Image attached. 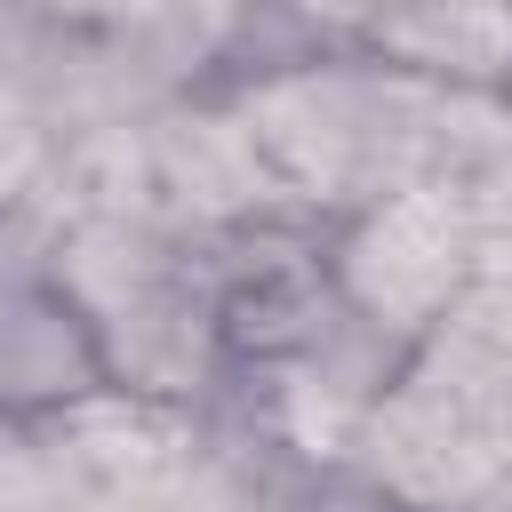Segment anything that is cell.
I'll use <instances>...</instances> for the list:
<instances>
[{"mask_svg":"<svg viewBox=\"0 0 512 512\" xmlns=\"http://www.w3.org/2000/svg\"><path fill=\"white\" fill-rule=\"evenodd\" d=\"M160 168H168V184H176L184 200H200V208H232V200L256 184V152H248V136H232V128H176V136L160 144Z\"/></svg>","mask_w":512,"mask_h":512,"instance_id":"obj_4","label":"cell"},{"mask_svg":"<svg viewBox=\"0 0 512 512\" xmlns=\"http://www.w3.org/2000/svg\"><path fill=\"white\" fill-rule=\"evenodd\" d=\"M400 48L432 64H496L512 48V24L488 0H424L416 16H400Z\"/></svg>","mask_w":512,"mask_h":512,"instance_id":"obj_3","label":"cell"},{"mask_svg":"<svg viewBox=\"0 0 512 512\" xmlns=\"http://www.w3.org/2000/svg\"><path fill=\"white\" fill-rule=\"evenodd\" d=\"M368 144H376V128H360L344 112V96H328V88H280V96H264L256 128H248V152L288 184H336L360 168Z\"/></svg>","mask_w":512,"mask_h":512,"instance_id":"obj_2","label":"cell"},{"mask_svg":"<svg viewBox=\"0 0 512 512\" xmlns=\"http://www.w3.org/2000/svg\"><path fill=\"white\" fill-rule=\"evenodd\" d=\"M24 168V120H16V104L0 96V176H16Z\"/></svg>","mask_w":512,"mask_h":512,"instance_id":"obj_5","label":"cell"},{"mask_svg":"<svg viewBox=\"0 0 512 512\" xmlns=\"http://www.w3.org/2000/svg\"><path fill=\"white\" fill-rule=\"evenodd\" d=\"M328 8H344V0H328Z\"/></svg>","mask_w":512,"mask_h":512,"instance_id":"obj_6","label":"cell"},{"mask_svg":"<svg viewBox=\"0 0 512 512\" xmlns=\"http://www.w3.org/2000/svg\"><path fill=\"white\" fill-rule=\"evenodd\" d=\"M456 272V208L440 192H408L384 208V224L360 248V288L384 312H424Z\"/></svg>","mask_w":512,"mask_h":512,"instance_id":"obj_1","label":"cell"}]
</instances>
